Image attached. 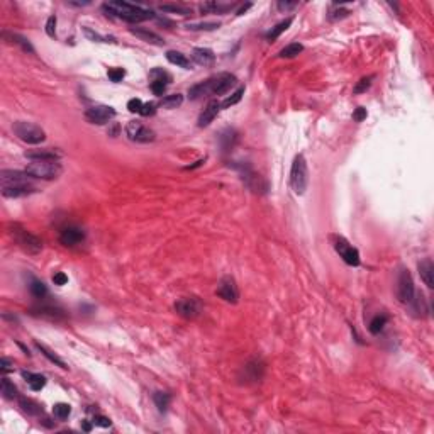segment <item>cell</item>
Segmentation results:
<instances>
[{
  "mask_svg": "<svg viewBox=\"0 0 434 434\" xmlns=\"http://www.w3.org/2000/svg\"><path fill=\"white\" fill-rule=\"evenodd\" d=\"M154 112H156V104H153V102H146V104H143V109H141V116L148 117V116H154Z\"/></svg>",
  "mask_w": 434,
  "mask_h": 434,
  "instance_id": "7dc6e473",
  "label": "cell"
},
{
  "mask_svg": "<svg viewBox=\"0 0 434 434\" xmlns=\"http://www.w3.org/2000/svg\"><path fill=\"white\" fill-rule=\"evenodd\" d=\"M126 136L129 137L131 141H136V143H153V141L156 139L154 131L146 126H143L139 120H131V122H127Z\"/></svg>",
  "mask_w": 434,
  "mask_h": 434,
  "instance_id": "ba28073f",
  "label": "cell"
},
{
  "mask_svg": "<svg viewBox=\"0 0 434 434\" xmlns=\"http://www.w3.org/2000/svg\"><path fill=\"white\" fill-rule=\"evenodd\" d=\"M219 26H220L219 22H194V24H187V29H190V31H214Z\"/></svg>",
  "mask_w": 434,
  "mask_h": 434,
  "instance_id": "f35d334b",
  "label": "cell"
},
{
  "mask_svg": "<svg viewBox=\"0 0 434 434\" xmlns=\"http://www.w3.org/2000/svg\"><path fill=\"white\" fill-rule=\"evenodd\" d=\"M0 371H2L3 375L9 373V371H14V361L9 360V358H2V360H0Z\"/></svg>",
  "mask_w": 434,
  "mask_h": 434,
  "instance_id": "bcb514c9",
  "label": "cell"
},
{
  "mask_svg": "<svg viewBox=\"0 0 434 434\" xmlns=\"http://www.w3.org/2000/svg\"><path fill=\"white\" fill-rule=\"evenodd\" d=\"M175 311L184 319H197L202 312V304L194 297L180 299L175 302Z\"/></svg>",
  "mask_w": 434,
  "mask_h": 434,
  "instance_id": "7c38bea8",
  "label": "cell"
},
{
  "mask_svg": "<svg viewBox=\"0 0 434 434\" xmlns=\"http://www.w3.org/2000/svg\"><path fill=\"white\" fill-rule=\"evenodd\" d=\"M53 414L56 419H60V421H65V419H68V416L71 414V407L68 404H63V402H60V404H56L53 407Z\"/></svg>",
  "mask_w": 434,
  "mask_h": 434,
  "instance_id": "74e56055",
  "label": "cell"
},
{
  "mask_svg": "<svg viewBox=\"0 0 434 434\" xmlns=\"http://www.w3.org/2000/svg\"><path fill=\"white\" fill-rule=\"evenodd\" d=\"M83 239H85L83 229H80V227H77V226H68V227H65V229H61V233H60V243L68 248H73V246H77V244L83 243Z\"/></svg>",
  "mask_w": 434,
  "mask_h": 434,
  "instance_id": "5bb4252c",
  "label": "cell"
},
{
  "mask_svg": "<svg viewBox=\"0 0 434 434\" xmlns=\"http://www.w3.org/2000/svg\"><path fill=\"white\" fill-rule=\"evenodd\" d=\"M61 156V153L54 150H34V151H27L26 158H29L31 161H37V160H43V161H58Z\"/></svg>",
  "mask_w": 434,
  "mask_h": 434,
  "instance_id": "44dd1931",
  "label": "cell"
},
{
  "mask_svg": "<svg viewBox=\"0 0 434 434\" xmlns=\"http://www.w3.org/2000/svg\"><path fill=\"white\" fill-rule=\"evenodd\" d=\"M46 34L50 37H56V16H50V17H48Z\"/></svg>",
  "mask_w": 434,
  "mask_h": 434,
  "instance_id": "7bdbcfd3",
  "label": "cell"
},
{
  "mask_svg": "<svg viewBox=\"0 0 434 434\" xmlns=\"http://www.w3.org/2000/svg\"><path fill=\"white\" fill-rule=\"evenodd\" d=\"M167 60L170 61L171 65H177V67L185 68V70H190L192 68V61L188 60L184 53H180V51H173V50L167 51Z\"/></svg>",
  "mask_w": 434,
  "mask_h": 434,
  "instance_id": "603a6c76",
  "label": "cell"
},
{
  "mask_svg": "<svg viewBox=\"0 0 434 434\" xmlns=\"http://www.w3.org/2000/svg\"><path fill=\"white\" fill-rule=\"evenodd\" d=\"M205 163V158L204 160H199V161H195V165H190V167H187L185 168V170H194V168H199V167H202V165Z\"/></svg>",
  "mask_w": 434,
  "mask_h": 434,
  "instance_id": "db71d44e",
  "label": "cell"
},
{
  "mask_svg": "<svg viewBox=\"0 0 434 434\" xmlns=\"http://www.w3.org/2000/svg\"><path fill=\"white\" fill-rule=\"evenodd\" d=\"M83 31H85V36H87L90 41H95V43H116V37L102 36V34H99V33H94L90 27H83Z\"/></svg>",
  "mask_w": 434,
  "mask_h": 434,
  "instance_id": "d590c367",
  "label": "cell"
},
{
  "mask_svg": "<svg viewBox=\"0 0 434 434\" xmlns=\"http://www.w3.org/2000/svg\"><path fill=\"white\" fill-rule=\"evenodd\" d=\"M217 295H219L222 300L229 302V304H237L239 300V290H237L236 280L229 275L220 278L219 285H217Z\"/></svg>",
  "mask_w": 434,
  "mask_h": 434,
  "instance_id": "8fae6325",
  "label": "cell"
},
{
  "mask_svg": "<svg viewBox=\"0 0 434 434\" xmlns=\"http://www.w3.org/2000/svg\"><path fill=\"white\" fill-rule=\"evenodd\" d=\"M234 7V3H219V2H205L200 5V12L204 14H226Z\"/></svg>",
  "mask_w": 434,
  "mask_h": 434,
  "instance_id": "cb8c5ba5",
  "label": "cell"
},
{
  "mask_svg": "<svg viewBox=\"0 0 434 434\" xmlns=\"http://www.w3.org/2000/svg\"><path fill=\"white\" fill-rule=\"evenodd\" d=\"M237 83V78L231 73H217L214 77H211L209 80L202 82V83H197L194 87L188 88V97L190 99H199L204 97V95H224Z\"/></svg>",
  "mask_w": 434,
  "mask_h": 434,
  "instance_id": "6da1fadb",
  "label": "cell"
},
{
  "mask_svg": "<svg viewBox=\"0 0 434 434\" xmlns=\"http://www.w3.org/2000/svg\"><path fill=\"white\" fill-rule=\"evenodd\" d=\"M0 392H2L3 399L7 401H14V399L19 397V392H17V387L9 380L7 377L2 378V384H0Z\"/></svg>",
  "mask_w": 434,
  "mask_h": 434,
  "instance_id": "d4e9b609",
  "label": "cell"
},
{
  "mask_svg": "<svg viewBox=\"0 0 434 434\" xmlns=\"http://www.w3.org/2000/svg\"><path fill=\"white\" fill-rule=\"evenodd\" d=\"M36 348H37V350H39V351H41V353H43V354H44V356H46V358H48V360H50V361H51V363H54V365H56V367L63 368V370H68V365H67V363H65V361H63V360H61V358H60V356H56V354H54V353H53V351H51V350H48V348H46V346H44V344H41V343H37V341H36Z\"/></svg>",
  "mask_w": 434,
  "mask_h": 434,
  "instance_id": "83f0119b",
  "label": "cell"
},
{
  "mask_svg": "<svg viewBox=\"0 0 434 434\" xmlns=\"http://www.w3.org/2000/svg\"><path fill=\"white\" fill-rule=\"evenodd\" d=\"M153 401H154V405L158 407V411L167 412L168 407H170L171 397H170V394H167V392H154Z\"/></svg>",
  "mask_w": 434,
  "mask_h": 434,
  "instance_id": "f1b7e54d",
  "label": "cell"
},
{
  "mask_svg": "<svg viewBox=\"0 0 434 434\" xmlns=\"http://www.w3.org/2000/svg\"><path fill=\"white\" fill-rule=\"evenodd\" d=\"M10 234H12L14 241L19 244L20 250H24L29 254H37L43 250V241L37 236L31 234L27 229H24L20 224H14L12 229H10Z\"/></svg>",
  "mask_w": 434,
  "mask_h": 434,
  "instance_id": "5b68a950",
  "label": "cell"
},
{
  "mask_svg": "<svg viewBox=\"0 0 434 434\" xmlns=\"http://www.w3.org/2000/svg\"><path fill=\"white\" fill-rule=\"evenodd\" d=\"M353 119L356 120V122H361L363 119H367V109L358 107L356 110H354V114H353Z\"/></svg>",
  "mask_w": 434,
  "mask_h": 434,
  "instance_id": "816d5d0a",
  "label": "cell"
},
{
  "mask_svg": "<svg viewBox=\"0 0 434 434\" xmlns=\"http://www.w3.org/2000/svg\"><path fill=\"white\" fill-rule=\"evenodd\" d=\"M53 282H54V285H67L68 284V277L67 275L63 273V271H58V273H54L53 275Z\"/></svg>",
  "mask_w": 434,
  "mask_h": 434,
  "instance_id": "c3c4849f",
  "label": "cell"
},
{
  "mask_svg": "<svg viewBox=\"0 0 434 434\" xmlns=\"http://www.w3.org/2000/svg\"><path fill=\"white\" fill-rule=\"evenodd\" d=\"M19 405H20V409L29 416H39L41 412H43V407H41L37 402L31 401V399H26V397H19Z\"/></svg>",
  "mask_w": 434,
  "mask_h": 434,
  "instance_id": "484cf974",
  "label": "cell"
},
{
  "mask_svg": "<svg viewBox=\"0 0 434 434\" xmlns=\"http://www.w3.org/2000/svg\"><path fill=\"white\" fill-rule=\"evenodd\" d=\"M12 131L20 141H24L27 144H41L46 141V133L37 124L19 120V122H16L12 126Z\"/></svg>",
  "mask_w": 434,
  "mask_h": 434,
  "instance_id": "8992f818",
  "label": "cell"
},
{
  "mask_svg": "<svg viewBox=\"0 0 434 434\" xmlns=\"http://www.w3.org/2000/svg\"><path fill=\"white\" fill-rule=\"evenodd\" d=\"M161 12H168V14H178V16H190L192 9L184 5H177V3H161L160 5Z\"/></svg>",
  "mask_w": 434,
  "mask_h": 434,
  "instance_id": "f546056e",
  "label": "cell"
},
{
  "mask_svg": "<svg viewBox=\"0 0 434 434\" xmlns=\"http://www.w3.org/2000/svg\"><path fill=\"white\" fill-rule=\"evenodd\" d=\"M419 275H421L422 282L428 285V288L434 287V265L431 258H426L419 263Z\"/></svg>",
  "mask_w": 434,
  "mask_h": 434,
  "instance_id": "ffe728a7",
  "label": "cell"
},
{
  "mask_svg": "<svg viewBox=\"0 0 434 434\" xmlns=\"http://www.w3.org/2000/svg\"><path fill=\"white\" fill-rule=\"evenodd\" d=\"M83 429H85V431H90V429H92V426H90V424H87V422H85V424H83Z\"/></svg>",
  "mask_w": 434,
  "mask_h": 434,
  "instance_id": "9f6ffc18",
  "label": "cell"
},
{
  "mask_svg": "<svg viewBox=\"0 0 434 434\" xmlns=\"http://www.w3.org/2000/svg\"><path fill=\"white\" fill-rule=\"evenodd\" d=\"M114 117H116V110L109 105H94V107L85 110V119L90 124H97V126L109 124Z\"/></svg>",
  "mask_w": 434,
  "mask_h": 434,
  "instance_id": "30bf717a",
  "label": "cell"
},
{
  "mask_svg": "<svg viewBox=\"0 0 434 434\" xmlns=\"http://www.w3.org/2000/svg\"><path fill=\"white\" fill-rule=\"evenodd\" d=\"M219 110H220V104H219V102H217V100H211V102H209V104L205 105V109L202 110L200 116H199V120H197L199 127H207L209 124H211L212 120H214L216 117H217Z\"/></svg>",
  "mask_w": 434,
  "mask_h": 434,
  "instance_id": "e0dca14e",
  "label": "cell"
},
{
  "mask_svg": "<svg viewBox=\"0 0 434 434\" xmlns=\"http://www.w3.org/2000/svg\"><path fill=\"white\" fill-rule=\"evenodd\" d=\"M309 185V171L304 154H297L290 168V187L297 195H304Z\"/></svg>",
  "mask_w": 434,
  "mask_h": 434,
  "instance_id": "277c9868",
  "label": "cell"
},
{
  "mask_svg": "<svg viewBox=\"0 0 434 434\" xmlns=\"http://www.w3.org/2000/svg\"><path fill=\"white\" fill-rule=\"evenodd\" d=\"M350 16V10H336V12H334V10H331V14H329V19L331 20H337V19H344V17H348Z\"/></svg>",
  "mask_w": 434,
  "mask_h": 434,
  "instance_id": "f907efd6",
  "label": "cell"
},
{
  "mask_svg": "<svg viewBox=\"0 0 434 434\" xmlns=\"http://www.w3.org/2000/svg\"><path fill=\"white\" fill-rule=\"evenodd\" d=\"M107 75H109V78L114 82V83H119V82L126 77V70H124V68H110V70L107 71Z\"/></svg>",
  "mask_w": 434,
  "mask_h": 434,
  "instance_id": "60d3db41",
  "label": "cell"
},
{
  "mask_svg": "<svg viewBox=\"0 0 434 434\" xmlns=\"http://www.w3.org/2000/svg\"><path fill=\"white\" fill-rule=\"evenodd\" d=\"M29 290L36 299H44L48 295V287L41 280H36V278H33V282H31Z\"/></svg>",
  "mask_w": 434,
  "mask_h": 434,
  "instance_id": "e575fe53",
  "label": "cell"
},
{
  "mask_svg": "<svg viewBox=\"0 0 434 434\" xmlns=\"http://www.w3.org/2000/svg\"><path fill=\"white\" fill-rule=\"evenodd\" d=\"M102 9L105 12H109L110 16L117 17V19H122L131 24L144 22V20H150L154 17L153 10L144 9L143 5H134V3H129V2H105L102 5Z\"/></svg>",
  "mask_w": 434,
  "mask_h": 434,
  "instance_id": "7a4b0ae2",
  "label": "cell"
},
{
  "mask_svg": "<svg viewBox=\"0 0 434 434\" xmlns=\"http://www.w3.org/2000/svg\"><path fill=\"white\" fill-rule=\"evenodd\" d=\"M292 22H294V17H288V19H285V20H282V22H278L277 26L271 27V31L267 34V39H268V41H275V39H278V37H280V34H282V33H285V31H287L288 27L292 26Z\"/></svg>",
  "mask_w": 434,
  "mask_h": 434,
  "instance_id": "4316f807",
  "label": "cell"
},
{
  "mask_svg": "<svg viewBox=\"0 0 434 434\" xmlns=\"http://www.w3.org/2000/svg\"><path fill=\"white\" fill-rule=\"evenodd\" d=\"M373 75H370V77H363L360 82L356 83V87L353 88L354 94H363V92H367L368 88L371 87V82H373Z\"/></svg>",
  "mask_w": 434,
  "mask_h": 434,
  "instance_id": "ab89813d",
  "label": "cell"
},
{
  "mask_svg": "<svg viewBox=\"0 0 434 434\" xmlns=\"http://www.w3.org/2000/svg\"><path fill=\"white\" fill-rule=\"evenodd\" d=\"M295 5H297V2H278L277 3L278 10H290V9H294Z\"/></svg>",
  "mask_w": 434,
  "mask_h": 434,
  "instance_id": "f5cc1de1",
  "label": "cell"
},
{
  "mask_svg": "<svg viewBox=\"0 0 434 434\" xmlns=\"http://www.w3.org/2000/svg\"><path fill=\"white\" fill-rule=\"evenodd\" d=\"M250 7H251V3H246V5H243V7H241V9H239V10H237V12H236V14H237V16H243V14H244V12H246V10H248V9H250Z\"/></svg>",
  "mask_w": 434,
  "mask_h": 434,
  "instance_id": "11a10c76",
  "label": "cell"
},
{
  "mask_svg": "<svg viewBox=\"0 0 434 434\" xmlns=\"http://www.w3.org/2000/svg\"><path fill=\"white\" fill-rule=\"evenodd\" d=\"M29 178L31 177L26 173V171H17V170H2L0 171V182H2V185L29 182Z\"/></svg>",
  "mask_w": 434,
  "mask_h": 434,
  "instance_id": "d6986e66",
  "label": "cell"
},
{
  "mask_svg": "<svg viewBox=\"0 0 434 434\" xmlns=\"http://www.w3.org/2000/svg\"><path fill=\"white\" fill-rule=\"evenodd\" d=\"M94 424L95 426H102V428H110V419L105 417V416H95L94 417Z\"/></svg>",
  "mask_w": 434,
  "mask_h": 434,
  "instance_id": "681fc988",
  "label": "cell"
},
{
  "mask_svg": "<svg viewBox=\"0 0 434 434\" xmlns=\"http://www.w3.org/2000/svg\"><path fill=\"white\" fill-rule=\"evenodd\" d=\"M33 316H37V317L48 319V321L53 322H60L65 319V312L58 307H39V309H33Z\"/></svg>",
  "mask_w": 434,
  "mask_h": 434,
  "instance_id": "ac0fdd59",
  "label": "cell"
},
{
  "mask_svg": "<svg viewBox=\"0 0 434 434\" xmlns=\"http://www.w3.org/2000/svg\"><path fill=\"white\" fill-rule=\"evenodd\" d=\"M167 87H168L167 82H161V80H153L151 82V92H153L154 95H158V97H161V95L165 94Z\"/></svg>",
  "mask_w": 434,
  "mask_h": 434,
  "instance_id": "b9f144b4",
  "label": "cell"
},
{
  "mask_svg": "<svg viewBox=\"0 0 434 434\" xmlns=\"http://www.w3.org/2000/svg\"><path fill=\"white\" fill-rule=\"evenodd\" d=\"M387 321H388V317L385 314L375 316V317L371 319L370 326H368V331H370L371 334H375V336H377V334H380L382 331H384V327H385V324H387Z\"/></svg>",
  "mask_w": 434,
  "mask_h": 434,
  "instance_id": "4dcf8cb0",
  "label": "cell"
},
{
  "mask_svg": "<svg viewBox=\"0 0 434 434\" xmlns=\"http://www.w3.org/2000/svg\"><path fill=\"white\" fill-rule=\"evenodd\" d=\"M141 109H143V102L139 100V99H131L129 102H127V110L133 114H139Z\"/></svg>",
  "mask_w": 434,
  "mask_h": 434,
  "instance_id": "f6af8a7d",
  "label": "cell"
},
{
  "mask_svg": "<svg viewBox=\"0 0 434 434\" xmlns=\"http://www.w3.org/2000/svg\"><path fill=\"white\" fill-rule=\"evenodd\" d=\"M302 51H304V46H302L300 43H292V44H288V46H285L284 50L278 53V56L280 58H295V56H299Z\"/></svg>",
  "mask_w": 434,
  "mask_h": 434,
  "instance_id": "836d02e7",
  "label": "cell"
},
{
  "mask_svg": "<svg viewBox=\"0 0 434 434\" xmlns=\"http://www.w3.org/2000/svg\"><path fill=\"white\" fill-rule=\"evenodd\" d=\"M3 37H10V39H12V43H16V44H19L20 48H22L24 51H27V53H34V48H33V44L29 43V39H26V37H22V36H19V34H9L5 31V33H3Z\"/></svg>",
  "mask_w": 434,
  "mask_h": 434,
  "instance_id": "d6a6232c",
  "label": "cell"
},
{
  "mask_svg": "<svg viewBox=\"0 0 434 434\" xmlns=\"http://www.w3.org/2000/svg\"><path fill=\"white\" fill-rule=\"evenodd\" d=\"M416 297V287L409 270H402L397 280V299L402 304H412Z\"/></svg>",
  "mask_w": 434,
  "mask_h": 434,
  "instance_id": "52a82bcc",
  "label": "cell"
},
{
  "mask_svg": "<svg viewBox=\"0 0 434 434\" xmlns=\"http://www.w3.org/2000/svg\"><path fill=\"white\" fill-rule=\"evenodd\" d=\"M334 250H336V253L343 258V261L346 265H350V267H358V265H360V261H361L360 251H358L354 246H351L344 237L339 236L334 239Z\"/></svg>",
  "mask_w": 434,
  "mask_h": 434,
  "instance_id": "9c48e42d",
  "label": "cell"
},
{
  "mask_svg": "<svg viewBox=\"0 0 434 434\" xmlns=\"http://www.w3.org/2000/svg\"><path fill=\"white\" fill-rule=\"evenodd\" d=\"M182 104H184V95L173 94V95H167V97H163V100H161L160 105L165 109H177V107H180Z\"/></svg>",
  "mask_w": 434,
  "mask_h": 434,
  "instance_id": "1f68e13d",
  "label": "cell"
},
{
  "mask_svg": "<svg viewBox=\"0 0 434 434\" xmlns=\"http://www.w3.org/2000/svg\"><path fill=\"white\" fill-rule=\"evenodd\" d=\"M192 61L200 67H211L216 61V54L209 48H194L192 50Z\"/></svg>",
  "mask_w": 434,
  "mask_h": 434,
  "instance_id": "9a60e30c",
  "label": "cell"
},
{
  "mask_svg": "<svg viewBox=\"0 0 434 434\" xmlns=\"http://www.w3.org/2000/svg\"><path fill=\"white\" fill-rule=\"evenodd\" d=\"M22 377H24V380L27 382V385L31 387V390H34V392H39L41 388H44V385H46V377H43V375H39V373L22 371Z\"/></svg>",
  "mask_w": 434,
  "mask_h": 434,
  "instance_id": "7402d4cb",
  "label": "cell"
},
{
  "mask_svg": "<svg viewBox=\"0 0 434 434\" xmlns=\"http://www.w3.org/2000/svg\"><path fill=\"white\" fill-rule=\"evenodd\" d=\"M26 171L31 178H39V180H56L61 173H63V167L60 161H31L26 167Z\"/></svg>",
  "mask_w": 434,
  "mask_h": 434,
  "instance_id": "3957f363",
  "label": "cell"
},
{
  "mask_svg": "<svg viewBox=\"0 0 434 434\" xmlns=\"http://www.w3.org/2000/svg\"><path fill=\"white\" fill-rule=\"evenodd\" d=\"M129 33L134 34L136 37H139L141 41H146L150 44H154V46H163L165 41L161 36H158L156 33L150 29H144V27H129Z\"/></svg>",
  "mask_w": 434,
  "mask_h": 434,
  "instance_id": "2e32d148",
  "label": "cell"
},
{
  "mask_svg": "<svg viewBox=\"0 0 434 434\" xmlns=\"http://www.w3.org/2000/svg\"><path fill=\"white\" fill-rule=\"evenodd\" d=\"M36 192V187L29 184V182H20V184H10V185H2V195L7 199H19L26 197Z\"/></svg>",
  "mask_w": 434,
  "mask_h": 434,
  "instance_id": "4fadbf2b",
  "label": "cell"
},
{
  "mask_svg": "<svg viewBox=\"0 0 434 434\" xmlns=\"http://www.w3.org/2000/svg\"><path fill=\"white\" fill-rule=\"evenodd\" d=\"M243 95H244V87H239L236 92H234V94H231V97H227L226 100H224L222 104H220V107H222V109H229V107H233V105H236L237 102H241Z\"/></svg>",
  "mask_w": 434,
  "mask_h": 434,
  "instance_id": "8d00e7d4",
  "label": "cell"
},
{
  "mask_svg": "<svg viewBox=\"0 0 434 434\" xmlns=\"http://www.w3.org/2000/svg\"><path fill=\"white\" fill-rule=\"evenodd\" d=\"M151 78H153V80H161V82H167V83H170V82H171V77H170V75H168L167 71L160 70V68H156V70H153V71H151Z\"/></svg>",
  "mask_w": 434,
  "mask_h": 434,
  "instance_id": "ee69618b",
  "label": "cell"
}]
</instances>
